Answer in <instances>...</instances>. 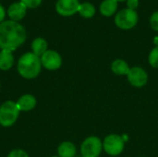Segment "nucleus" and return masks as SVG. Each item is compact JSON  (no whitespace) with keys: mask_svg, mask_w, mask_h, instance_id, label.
Returning <instances> with one entry per match:
<instances>
[{"mask_svg":"<svg viewBox=\"0 0 158 157\" xmlns=\"http://www.w3.org/2000/svg\"><path fill=\"white\" fill-rule=\"evenodd\" d=\"M27 38V32L22 24L13 20L0 23V49L14 52L21 46Z\"/></svg>","mask_w":158,"mask_h":157,"instance_id":"1","label":"nucleus"},{"mask_svg":"<svg viewBox=\"0 0 158 157\" xmlns=\"http://www.w3.org/2000/svg\"><path fill=\"white\" fill-rule=\"evenodd\" d=\"M42 68L40 57L32 52L24 53L17 62V71L19 75L25 80L37 78L42 71Z\"/></svg>","mask_w":158,"mask_h":157,"instance_id":"2","label":"nucleus"},{"mask_svg":"<svg viewBox=\"0 0 158 157\" xmlns=\"http://www.w3.org/2000/svg\"><path fill=\"white\" fill-rule=\"evenodd\" d=\"M20 111L16 102L8 100L0 105V126L4 128L12 127L19 119Z\"/></svg>","mask_w":158,"mask_h":157,"instance_id":"3","label":"nucleus"},{"mask_svg":"<svg viewBox=\"0 0 158 157\" xmlns=\"http://www.w3.org/2000/svg\"><path fill=\"white\" fill-rule=\"evenodd\" d=\"M139 20V16L136 10L130 8H124L117 12L115 16V24L118 29L121 30H131L133 29Z\"/></svg>","mask_w":158,"mask_h":157,"instance_id":"4","label":"nucleus"},{"mask_svg":"<svg viewBox=\"0 0 158 157\" xmlns=\"http://www.w3.org/2000/svg\"><path fill=\"white\" fill-rule=\"evenodd\" d=\"M124 148L125 140L118 134H109L103 141V150L110 156L119 155L124 151Z\"/></svg>","mask_w":158,"mask_h":157,"instance_id":"5","label":"nucleus"},{"mask_svg":"<svg viewBox=\"0 0 158 157\" xmlns=\"http://www.w3.org/2000/svg\"><path fill=\"white\" fill-rule=\"evenodd\" d=\"M103 151V142L96 136L86 138L81 144V155L82 157H99Z\"/></svg>","mask_w":158,"mask_h":157,"instance_id":"6","label":"nucleus"},{"mask_svg":"<svg viewBox=\"0 0 158 157\" xmlns=\"http://www.w3.org/2000/svg\"><path fill=\"white\" fill-rule=\"evenodd\" d=\"M40 59L43 68L50 71L57 70L62 66V57L60 54L56 50L48 49L45 53H44V55L40 56Z\"/></svg>","mask_w":158,"mask_h":157,"instance_id":"7","label":"nucleus"},{"mask_svg":"<svg viewBox=\"0 0 158 157\" xmlns=\"http://www.w3.org/2000/svg\"><path fill=\"white\" fill-rule=\"evenodd\" d=\"M80 5L79 0H57L55 5V9L62 17H71L78 13Z\"/></svg>","mask_w":158,"mask_h":157,"instance_id":"8","label":"nucleus"},{"mask_svg":"<svg viewBox=\"0 0 158 157\" xmlns=\"http://www.w3.org/2000/svg\"><path fill=\"white\" fill-rule=\"evenodd\" d=\"M129 82L137 88L143 87L148 82V74L141 67H132L131 68L127 75Z\"/></svg>","mask_w":158,"mask_h":157,"instance_id":"9","label":"nucleus"},{"mask_svg":"<svg viewBox=\"0 0 158 157\" xmlns=\"http://www.w3.org/2000/svg\"><path fill=\"white\" fill-rule=\"evenodd\" d=\"M27 6L20 1L14 2L9 5V6L6 9V15L9 18L10 20L19 22L21 19H23L27 13Z\"/></svg>","mask_w":158,"mask_h":157,"instance_id":"10","label":"nucleus"},{"mask_svg":"<svg viewBox=\"0 0 158 157\" xmlns=\"http://www.w3.org/2000/svg\"><path fill=\"white\" fill-rule=\"evenodd\" d=\"M16 105L20 112H29L35 108L37 105L36 97L31 93H25L18 98Z\"/></svg>","mask_w":158,"mask_h":157,"instance_id":"11","label":"nucleus"},{"mask_svg":"<svg viewBox=\"0 0 158 157\" xmlns=\"http://www.w3.org/2000/svg\"><path fill=\"white\" fill-rule=\"evenodd\" d=\"M15 63V57L12 51L0 50V70H10Z\"/></svg>","mask_w":158,"mask_h":157,"instance_id":"12","label":"nucleus"},{"mask_svg":"<svg viewBox=\"0 0 158 157\" xmlns=\"http://www.w3.org/2000/svg\"><path fill=\"white\" fill-rule=\"evenodd\" d=\"M118 2H117L116 0H104L101 4H100V13L102 16L109 18L112 17L114 14H117V10H118Z\"/></svg>","mask_w":158,"mask_h":157,"instance_id":"13","label":"nucleus"},{"mask_svg":"<svg viewBox=\"0 0 158 157\" xmlns=\"http://www.w3.org/2000/svg\"><path fill=\"white\" fill-rule=\"evenodd\" d=\"M77 148L71 142H63L57 147V155L59 157H75Z\"/></svg>","mask_w":158,"mask_h":157,"instance_id":"14","label":"nucleus"},{"mask_svg":"<svg viewBox=\"0 0 158 157\" xmlns=\"http://www.w3.org/2000/svg\"><path fill=\"white\" fill-rule=\"evenodd\" d=\"M31 48V52L40 57L42 55H44V53H45L48 50L47 41L43 37H37L32 40Z\"/></svg>","mask_w":158,"mask_h":157,"instance_id":"15","label":"nucleus"},{"mask_svg":"<svg viewBox=\"0 0 158 157\" xmlns=\"http://www.w3.org/2000/svg\"><path fill=\"white\" fill-rule=\"evenodd\" d=\"M130 69L131 68L129 64L123 59L118 58L111 63V71L118 76H124V75L127 76Z\"/></svg>","mask_w":158,"mask_h":157,"instance_id":"16","label":"nucleus"},{"mask_svg":"<svg viewBox=\"0 0 158 157\" xmlns=\"http://www.w3.org/2000/svg\"><path fill=\"white\" fill-rule=\"evenodd\" d=\"M95 12H96L95 6H94V4H92L90 2L81 3L80 7H79V11H78L80 16L84 18V19L93 18L95 15Z\"/></svg>","mask_w":158,"mask_h":157,"instance_id":"17","label":"nucleus"},{"mask_svg":"<svg viewBox=\"0 0 158 157\" xmlns=\"http://www.w3.org/2000/svg\"><path fill=\"white\" fill-rule=\"evenodd\" d=\"M148 62L154 68H158V46H155L149 53Z\"/></svg>","mask_w":158,"mask_h":157,"instance_id":"18","label":"nucleus"},{"mask_svg":"<svg viewBox=\"0 0 158 157\" xmlns=\"http://www.w3.org/2000/svg\"><path fill=\"white\" fill-rule=\"evenodd\" d=\"M19 1L22 2L27 6V8L32 9V8H36L40 6L44 0H19Z\"/></svg>","mask_w":158,"mask_h":157,"instance_id":"19","label":"nucleus"},{"mask_svg":"<svg viewBox=\"0 0 158 157\" xmlns=\"http://www.w3.org/2000/svg\"><path fill=\"white\" fill-rule=\"evenodd\" d=\"M6 157H30L29 155L22 149H14L9 154L7 155Z\"/></svg>","mask_w":158,"mask_h":157,"instance_id":"20","label":"nucleus"},{"mask_svg":"<svg viewBox=\"0 0 158 157\" xmlns=\"http://www.w3.org/2000/svg\"><path fill=\"white\" fill-rule=\"evenodd\" d=\"M150 25H151V28L156 31H158V11H155L151 17H150Z\"/></svg>","mask_w":158,"mask_h":157,"instance_id":"21","label":"nucleus"},{"mask_svg":"<svg viewBox=\"0 0 158 157\" xmlns=\"http://www.w3.org/2000/svg\"><path fill=\"white\" fill-rule=\"evenodd\" d=\"M127 8L132 9V10H136V8L139 6V0H127Z\"/></svg>","mask_w":158,"mask_h":157,"instance_id":"22","label":"nucleus"},{"mask_svg":"<svg viewBox=\"0 0 158 157\" xmlns=\"http://www.w3.org/2000/svg\"><path fill=\"white\" fill-rule=\"evenodd\" d=\"M6 16V11L5 7L0 4V23L5 21Z\"/></svg>","mask_w":158,"mask_h":157,"instance_id":"23","label":"nucleus"},{"mask_svg":"<svg viewBox=\"0 0 158 157\" xmlns=\"http://www.w3.org/2000/svg\"><path fill=\"white\" fill-rule=\"evenodd\" d=\"M154 42H155V44H156V46H158V36L155 37V40H154Z\"/></svg>","mask_w":158,"mask_h":157,"instance_id":"24","label":"nucleus"},{"mask_svg":"<svg viewBox=\"0 0 158 157\" xmlns=\"http://www.w3.org/2000/svg\"><path fill=\"white\" fill-rule=\"evenodd\" d=\"M117 2H124V1H127V0H116Z\"/></svg>","mask_w":158,"mask_h":157,"instance_id":"25","label":"nucleus"},{"mask_svg":"<svg viewBox=\"0 0 158 157\" xmlns=\"http://www.w3.org/2000/svg\"><path fill=\"white\" fill-rule=\"evenodd\" d=\"M50 157H59L58 155H53V156H50Z\"/></svg>","mask_w":158,"mask_h":157,"instance_id":"26","label":"nucleus"},{"mask_svg":"<svg viewBox=\"0 0 158 157\" xmlns=\"http://www.w3.org/2000/svg\"><path fill=\"white\" fill-rule=\"evenodd\" d=\"M75 157H82V156H81H81H75Z\"/></svg>","mask_w":158,"mask_h":157,"instance_id":"27","label":"nucleus"},{"mask_svg":"<svg viewBox=\"0 0 158 157\" xmlns=\"http://www.w3.org/2000/svg\"><path fill=\"white\" fill-rule=\"evenodd\" d=\"M0 88H1V82H0Z\"/></svg>","mask_w":158,"mask_h":157,"instance_id":"28","label":"nucleus"}]
</instances>
